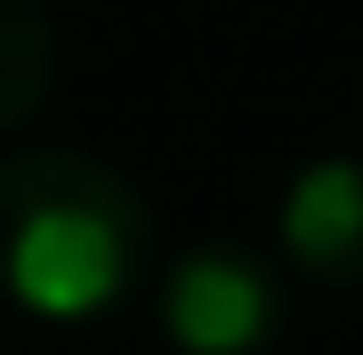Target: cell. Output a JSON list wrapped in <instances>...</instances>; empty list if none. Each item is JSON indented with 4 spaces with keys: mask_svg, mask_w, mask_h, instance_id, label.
I'll return each instance as SVG.
<instances>
[{
    "mask_svg": "<svg viewBox=\"0 0 363 355\" xmlns=\"http://www.w3.org/2000/svg\"><path fill=\"white\" fill-rule=\"evenodd\" d=\"M154 275V210L81 145L0 154V299L40 323H89Z\"/></svg>",
    "mask_w": 363,
    "mask_h": 355,
    "instance_id": "1",
    "label": "cell"
},
{
    "mask_svg": "<svg viewBox=\"0 0 363 355\" xmlns=\"http://www.w3.org/2000/svg\"><path fill=\"white\" fill-rule=\"evenodd\" d=\"M154 307L178 355H267L283 331V275L242 242H194L162 266Z\"/></svg>",
    "mask_w": 363,
    "mask_h": 355,
    "instance_id": "2",
    "label": "cell"
},
{
    "mask_svg": "<svg viewBox=\"0 0 363 355\" xmlns=\"http://www.w3.org/2000/svg\"><path fill=\"white\" fill-rule=\"evenodd\" d=\"M291 275L323 291H363V162L355 154H315L298 162L283 202H274Z\"/></svg>",
    "mask_w": 363,
    "mask_h": 355,
    "instance_id": "3",
    "label": "cell"
},
{
    "mask_svg": "<svg viewBox=\"0 0 363 355\" xmlns=\"http://www.w3.org/2000/svg\"><path fill=\"white\" fill-rule=\"evenodd\" d=\"M49 65H57L49 9L40 0H0V130H16L49 97Z\"/></svg>",
    "mask_w": 363,
    "mask_h": 355,
    "instance_id": "4",
    "label": "cell"
},
{
    "mask_svg": "<svg viewBox=\"0 0 363 355\" xmlns=\"http://www.w3.org/2000/svg\"><path fill=\"white\" fill-rule=\"evenodd\" d=\"M0 355H9V347H0Z\"/></svg>",
    "mask_w": 363,
    "mask_h": 355,
    "instance_id": "5",
    "label": "cell"
}]
</instances>
